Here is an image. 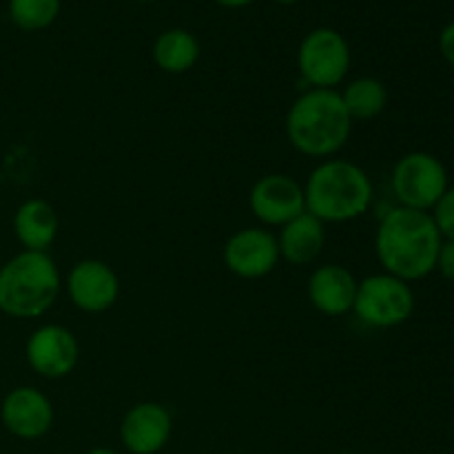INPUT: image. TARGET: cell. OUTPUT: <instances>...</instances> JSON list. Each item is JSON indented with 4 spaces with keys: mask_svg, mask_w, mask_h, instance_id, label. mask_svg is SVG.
I'll return each mask as SVG.
<instances>
[{
    "mask_svg": "<svg viewBox=\"0 0 454 454\" xmlns=\"http://www.w3.org/2000/svg\"><path fill=\"white\" fill-rule=\"evenodd\" d=\"M442 244L433 215L406 207L390 208L375 233V253L384 273L408 284L433 273Z\"/></svg>",
    "mask_w": 454,
    "mask_h": 454,
    "instance_id": "cell-1",
    "label": "cell"
},
{
    "mask_svg": "<svg viewBox=\"0 0 454 454\" xmlns=\"http://www.w3.org/2000/svg\"><path fill=\"white\" fill-rule=\"evenodd\" d=\"M353 120L335 89H309L286 114L291 146L309 158H331L350 140Z\"/></svg>",
    "mask_w": 454,
    "mask_h": 454,
    "instance_id": "cell-2",
    "label": "cell"
},
{
    "mask_svg": "<svg viewBox=\"0 0 454 454\" xmlns=\"http://www.w3.org/2000/svg\"><path fill=\"white\" fill-rule=\"evenodd\" d=\"M306 211L317 220L344 224L362 217L372 204V182L359 164L324 160L304 184Z\"/></svg>",
    "mask_w": 454,
    "mask_h": 454,
    "instance_id": "cell-3",
    "label": "cell"
},
{
    "mask_svg": "<svg viewBox=\"0 0 454 454\" xmlns=\"http://www.w3.org/2000/svg\"><path fill=\"white\" fill-rule=\"evenodd\" d=\"M60 270L49 253L22 251L0 266V313L34 319L60 295Z\"/></svg>",
    "mask_w": 454,
    "mask_h": 454,
    "instance_id": "cell-4",
    "label": "cell"
},
{
    "mask_svg": "<svg viewBox=\"0 0 454 454\" xmlns=\"http://www.w3.org/2000/svg\"><path fill=\"white\" fill-rule=\"evenodd\" d=\"M415 310V293L411 284L388 273H375L357 284L353 313L366 326L395 328L408 322Z\"/></svg>",
    "mask_w": 454,
    "mask_h": 454,
    "instance_id": "cell-5",
    "label": "cell"
},
{
    "mask_svg": "<svg viewBox=\"0 0 454 454\" xmlns=\"http://www.w3.org/2000/svg\"><path fill=\"white\" fill-rule=\"evenodd\" d=\"M448 186V168L437 155L426 151L406 153L393 168V193L399 207L430 213Z\"/></svg>",
    "mask_w": 454,
    "mask_h": 454,
    "instance_id": "cell-6",
    "label": "cell"
},
{
    "mask_svg": "<svg viewBox=\"0 0 454 454\" xmlns=\"http://www.w3.org/2000/svg\"><path fill=\"white\" fill-rule=\"evenodd\" d=\"M297 67L310 89H335L348 75L350 47L344 35L328 27L306 34L297 51Z\"/></svg>",
    "mask_w": 454,
    "mask_h": 454,
    "instance_id": "cell-7",
    "label": "cell"
},
{
    "mask_svg": "<svg viewBox=\"0 0 454 454\" xmlns=\"http://www.w3.org/2000/svg\"><path fill=\"white\" fill-rule=\"evenodd\" d=\"M248 207L262 224L282 229L284 224L306 213L304 184L286 173H269L253 184Z\"/></svg>",
    "mask_w": 454,
    "mask_h": 454,
    "instance_id": "cell-8",
    "label": "cell"
},
{
    "mask_svg": "<svg viewBox=\"0 0 454 454\" xmlns=\"http://www.w3.org/2000/svg\"><path fill=\"white\" fill-rule=\"evenodd\" d=\"M25 355L35 375L44 380H62L78 364L80 344L69 328L60 324H44L31 333Z\"/></svg>",
    "mask_w": 454,
    "mask_h": 454,
    "instance_id": "cell-9",
    "label": "cell"
},
{
    "mask_svg": "<svg viewBox=\"0 0 454 454\" xmlns=\"http://www.w3.org/2000/svg\"><path fill=\"white\" fill-rule=\"evenodd\" d=\"M67 295L82 313H106L120 300V278L106 262L82 260L67 275Z\"/></svg>",
    "mask_w": 454,
    "mask_h": 454,
    "instance_id": "cell-10",
    "label": "cell"
},
{
    "mask_svg": "<svg viewBox=\"0 0 454 454\" xmlns=\"http://www.w3.org/2000/svg\"><path fill=\"white\" fill-rule=\"evenodd\" d=\"M224 264L242 279L266 278L279 264L278 238L260 226H248L226 239Z\"/></svg>",
    "mask_w": 454,
    "mask_h": 454,
    "instance_id": "cell-11",
    "label": "cell"
},
{
    "mask_svg": "<svg viewBox=\"0 0 454 454\" xmlns=\"http://www.w3.org/2000/svg\"><path fill=\"white\" fill-rule=\"evenodd\" d=\"M0 421L12 437L35 442L51 430L53 406L43 390L18 386L4 395L0 403Z\"/></svg>",
    "mask_w": 454,
    "mask_h": 454,
    "instance_id": "cell-12",
    "label": "cell"
},
{
    "mask_svg": "<svg viewBox=\"0 0 454 454\" xmlns=\"http://www.w3.org/2000/svg\"><path fill=\"white\" fill-rule=\"evenodd\" d=\"M173 434V417L158 402H142L129 408L120 424V442L131 454H158Z\"/></svg>",
    "mask_w": 454,
    "mask_h": 454,
    "instance_id": "cell-13",
    "label": "cell"
},
{
    "mask_svg": "<svg viewBox=\"0 0 454 454\" xmlns=\"http://www.w3.org/2000/svg\"><path fill=\"white\" fill-rule=\"evenodd\" d=\"M359 279L341 264H322L309 278V300L326 317L348 315L355 306Z\"/></svg>",
    "mask_w": 454,
    "mask_h": 454,
    "instance_id": "cell-14",
    "label": "cell"
},
{
    "mask_svg": "<svg viewBox=\"0 0 454 454\" xmlns=\"http://www.w3.org/2000/svg\"><path fill=\"white\" fill-rule=\"evenodd\" d=\"M275 238H278L279 260L293 266H309L322 255L324 244H326V229L322 220L306 211L284 224Z\"/></svg>",
    "mask_w": 454,
    "mask_h": 454,
    "instance_id": "cell-15",
    "label": "cell"
},
{
    "mask_svg": "<svg viewBox=\"0 0 454 454\" xmlns=\"http://www.w3.org/2000/svg\"><path fill=\"white\" fill-rule=\"evenodd\" d=\"M60 220L58 213L47 200L31 198L22 202L13 213V233L25 251L47 253L56 242Z\"/></svg>",
    "mask_w": 454,
    "mask_h": 454,
    "instance_id": "cell-16",
    "label": "cell"
},
{
    "mask_svg": "<svg viewBox=\"0 0 454 454\" xmlns=\"http://www.w3.org/2000/svg\"><path fill=\"white\" fill-rule=\"evenodd\" d=\"M153 60L164 74H186L200 60L198 38L180 27L162 31L153 43Z\"/></svg>",
    "mask_w": 454,
    "mask_h": 454,
    "instance_id": "cell-17",
    "label": "cell"
},
{
    "mask_svg": "<svg viewBox=\"0 0 454 454\" xmlns=\"http://www.w3.org/2000/svg\"><path fill=\"white\" fill-rule=\"evenodd\" d=\"M340 98L353 122H368L384 114L388 105V89L381 80L362 75L350 80L344 91H340Z\"/></svg>",
    "mask_w": 454,
    "mask_h": 454,
    "instance_id": "cell-18",
    "label": "cell"
},
{
    "mask_svg": "<svg viewBox=\"0 0 454 454\" xmlns=\"http://www.w3.org/2000/svg\"><path fill=\"white\" fill-rule=\"evenodd\" d=\"M60 0H9V18L22 31H43L56 22Z\"/></svg>",
    "mask_w": 454,
    "mask_h": 454,
    "instance_id": "cell-19",
    "label": "cell"
},
{
    "mask_svg": "<svg viewBox=\"0 0 454 454\" xmlns=\"http://www.w3.org/2000/svg\"><path fill=\"white\" fill-rule=\"evenodd\" d=\"M430 215H433L442 238L454 239V186H448V191L442 195V200L434 204Z\"/></svg>",
    "mask_w": 454,
    "mask_h": 454,
    "instance_id": "cell-20",
    "label": "cell"
},
{
    "mask_svg": "<svg viewBox=\"0 0 454 454\" xmlns=\"http://www.w3.org/2000/svg\"><path fill=\"white\" fill-rule=\"evenodd\" d=\"M434 270H439L448 282H454V239H443Z\"/></svg>",
    "mask_w": 454,
    "mask_h": 454,
    "instance_id": "cell-21",
    "label": "cell"
},
{
    "mask_svg": "<svg viewBox=\"0 0 454 454\" xmlns=\"http://www.w3.org/2000/svg\"><path fill=\"white\" fill-rule=\"evenodd\" d=\"M439 51H442L443 60L454 67V20L448 22L439 34Z\"/></svg>",
    "mask_w": 454,
    "mask_h": 454,
    "instance_id": "cell-22",
    "label": "cell"
},
{
    "mask_svg": "<svg viewBox=\"0 0 454 454\" xmlns=\"http://www.w3.org/2000/svg\"><path fill=\"white\" fill-rule=\"evenodd\" d=\"M217 4L222 7H229V9H239V7H247V4L255 3V0H215Z\"/></svg>",
    "mask_w": 454,
    "mask_h": 454,
    "instance_id": "cell-23",
    "label": "cell"
},
{
    "mask_svg": "<svg viewBox=\"0 0 454 454\" xmlns=\"http://www.w3.org/2000/svg\"><path fill=\"white\" fill-rule=\"evenodd\" d=\"M84 454H120V452L111 450V448H91V450L84 452Z\"/></svg>",
    "mask_w": 454,
    "mask_h": 454,
    "instance_id": "cell-24",
    "label": "cell"
},
{
    "mask_svg": "<svg viewBox=\"0 0 454 454\" xmlns=\"http://www.w3.org/2000/svg\"><path fill=\"white\" fill-rule=\"evenodd\" d=\"M275 3H279V4H295L297 0H275Z\"/></svg>",
    "mask_w": 454,
    "mask_h": 454,
    "instance_id": "cell-25",
    "label": "cell"
},
{
    "mask_svg": "<svg viewBox=\"0 0 454 454\" xmlns=\"http://www.w3.org/2000/svg\"><path fill=\"white\" fill-rule=\"evenodd\" d=\"M340 454H359V452H350V450H346V452H340Z\"/></svg>",
    "mask_w": 454,
    "mask_h": 454,
    "instance_id": "cell-26",
    "label": "cell"
},
{
    "mask_svg": "<svg viewBox=\"0 0 454 454\" xmlns=\"http://www.w3.org/2000/svg\"><path fill=\"white\" fill-rule=\"evenodd\" d=\"M140 3H153V0H140Z\"/></svg>",
    "mask_w": 454,
    "mask_h": 454,
    "instance_id": "cell-27",
    "label": "cell"
}]
</instances>
